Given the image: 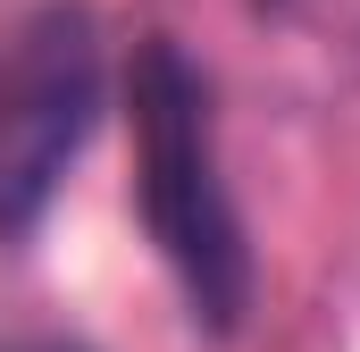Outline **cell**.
<instances>
[{
    "label": "cell",
    "instance_id": "obj_1",
    "mask_svg": "<svg viewBox=\"0 0 360 352\" xmlns=\"http://www.w3.org/2000/svg\"><path fill=\"white\" fill-rule=\"evenodd\" d=\"M126 109H134V201L160 244L168 277L184 285V310L210 336H235L252 310V244L235 218V193L218 176V126H210V84L168 34H151L126 68Z\"/></svg>",
    "mask_w": 360,
    "mask_h": 352
},
{
    "label": "cell",
    "instance_id": "obj_2",
    "mask_svg": "<svg viewBox=\"0 0 360 352\" xmlns=\"http://www.w3.org/2000/svg\"><path fill=\"white\" fill-rule=\"evenodd\" d=\"M92 118H101V34L92 8L51 0L25 17V34L0 59V235H25L68 160L84 151Z\"/></svg>",
    "mask_w": 360,
    "mask_h": 352
},
{
    "label": "cell",
    "instance_id": "obj_3",
    "mask_svg": "<svg viewBox=\"0 0 360 352\" xmlns=\"http://www.w3.org/2000/svg\"><path fill=\"white\" fill-rule=\"evenodd\" d=\"M0 352H76V344H51V336H8Z\"/></svg>",
    "mask_w": 360,
    "mask_h": 352
}]
</instances>
